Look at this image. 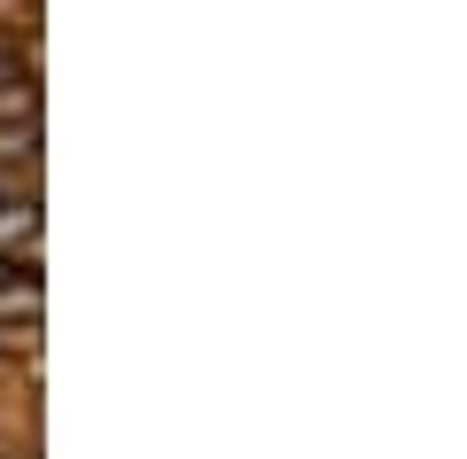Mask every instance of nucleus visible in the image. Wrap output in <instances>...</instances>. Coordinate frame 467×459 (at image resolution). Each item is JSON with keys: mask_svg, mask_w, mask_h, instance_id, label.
I'll return each mask as SVG.
<instances>
[{"mask_svg": "<svg viewBox=\"0 0 467 459\" xmlns=\"http://www.w3.org/2000/svg\"><path fill=\"white\" fill-rule=\"evenodd\" d=\"M0 280H16V273H8V257H0Z\"/></svg>", "mask_w": 467, "mask_h": 459, "instance_id": "obj_1", "label": "nucleus"}]
</instances>
